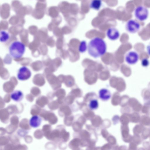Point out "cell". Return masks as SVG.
Segmentation results:
<instances>
[{
    "mask_svg": "<svg viewBox=\"0 0 150 150\" xmlns=\"http://www.w3.org/2000/svg\"><path fill=\"white\" fill-rule=\"evenodd\" d=\"M107 48V45L104 40L100 38L96 37L89 41L87 50L90 56L94 58H97L105 53Z\"/></svg>",
    "mask_w": 150,
    "mask_h": 150,
    "instance_id": "1",
    "label": "cell"
},
{
    "mask_svg": "<svg viewBox=\"0 0 150 150\" xmlns=\"http://www.w3.org/2000/svg\"><path fill=\"white\" fill-rule=\"evenodd\" d=\"M25 46L22 42L18 41L13 42L8 48V52L10 56L14 59L21 57L25 51Z\"/></svg>",
    "mask_w": 150,
    "mask_h": 150,
    "instance_id": "2",
    "label": "cell"
},
{
    "mask_svg": "<svg viewBox=\"0 0 150 150\" xmlns=\"http://www.w3.org/2000/svg\"><path fill=\"white\" fill-rule=\"evenodd\" d=\"M149 15L148 9L145 7L140 5L135 9L134 15L136 18L140 21H143L148 18Z\"/></svg>",
    "mask_w": 150,
    "mask_h": 150,
    "instance_id": "3",
    "label": "cell"
},
{
    "mask_svg": "<svg viewBox=\"0 0 150 150\" xmlns=\"http://www.w3.org/2000/svg\"><path fill=\"white\" fill-rule=\"evenodd\" d=\"M141 25L137 21L134 19H130L127 22L125 28L126 30L131 33H135L140 30Z\"/></svg>",
    "mask_w": 150,
    "mask_h": 150,
    "instance_id": "4",
    "label": "cell"
},
{
    "mask_svg": "<svg viewBox=\"0 0 150 150\" xmlns=\"http://www.w3.org/2000/svg\"><path fill=\"white\" fill-rule=\"evenodd\" d=\"M31 76V72L27 67L23 66L18 69L17 77L21 81H25L29 79Z\"/></svg>",
    "mask_w": 150,
    "mask_h": 150,
    "instance_id": "5",
    "label": "cell"
},
{
    "mask_svg": "<svg viewBox=\"0 0 150 150\" xmlns=\"http://www.w3.org/2000/svg\"><path fill=\"white\" fill-rule=\"evenodd\" d=\"M139 56L138 53L134 51H130L127 53L125 57L126 62L129 65H133L138 62Z\"/></svg>",
    "mask_w": 150,
    "mask_h": 150,
    "instance_id": "6",
    "label": "cell"
},
{
    "mask_svg": "<svg viewBox=\"0 0 150 150\" xmlns=\"http://www.w3.org/2000/svg\"><path fill=\"white\" fill-rule=\"evenodd\" d=\"M119 31L116 28L110 27L107 30L106 35L108 38L112 41H115L118 39L120 36Z\"/></svg>",
    "mask_w": 150,
    "mask_h": 150,
    "instance_id": "7",
    "label": "cell"
},
{
    "mask_svg": "<svg viewBox=\"0 0 150 150\" xmlns=\"http://www.w3.org/2000/svg\"><path fill=\"white\" fill-rule=\"evenodd\" d=\"M42 122L41 118L39 116L35 115L32 116L29 121V124L30 127L36 128L39 127Z\"/></svg>",
    "mask_w": 150,
    "mask_h": 150,
    "instance_id": "8",
    "label": "cell"
},
{
    "mask_svg": "<svg viewBox=\"0 0 150 150\" xmlns=\"http://www.w3.org/2000/svg\"><path fill=\"white\" fill-rule=\"evenodd\" d=\"M10 97L13 100L19 102L23 100V94L21 91L16 90L11 93Z\"/></svg>",
    "mask_w": 150,
    "mask_h": 150,
    "instance_id": "9",
    "label": "cell"
},
{
    "mask_svg": "<svg viewBox=\"0 0 150 150\" xmlns=\"http://www.w3.org/2000/svg\"><path fill=\"white\" fill-rule=\"evenodd\" d=\"M99 98L102 100H107L109 99L111 97L110 91L106 88H102L99 91Z\"/></svg>",
    "mask_w": 150,
    "mask_h": 150,
    "instance_id": "10",
    "label": "cell"
},
{
    "mask_svg": "<svg viewBox=\"0 0 150 150\" xmlns=\"http://www.w3.org/2000/svg\"><path fill=\"white\" fill-rule=\"evenodd\" d=\"M102 5V0H91L89 4V7L95 10H99Z\"/></svg>",
    "mask_w": 150,
    "mask_h": 150,
    "instance_id": "11",
    "label": "cell"
},
{
    "mask_svg": "<svg viewBox=\"0 0 150 150\" xmlns=\"http://www.w3.org/2000/svg\"><path fill=\"white\" fill-rule=\"evenodd\" d=\"M9 38V35L7 32L2 30L0 33V41L1 42H5Z\"/></svg>",
    "mask_w": 150,
    "mask_h": 150,
    "instance_id": "12",
    "label": "cell"
},
{
    "mask_svg": "<svg viewBox=\"0 0 150 150\" xmlns=\"http://www.w3.org/2000/svg\"><path fill=\"white\" fill-rule=\"evenodd\" d=\"M87 47L88 45H87L86 42L84 40L82 41L80 43L78 50L80 53H84L87 49Z\"/></svg>",
    "mask_w": 150,
    "mask_h": 150,
    "instance_id": "13",
    "label": "cell"
},
{
    "mask_svg": "<svg viewBox=\"0 0 150 150\" xmlns=\"http://www.w3.org/2000/svg\"><path fill=\"white\" fill-rule=\"evenodd\" d=\"M98 101L96 99L91 100L89 104V107L92 110H95L98 107Z\"/></svg>",
    "mask_w": 150,
    "mask_h": 150,
    "instance_id": "14",
    "label": "cell"
},
{
    "mask_svg": "<svg viewBox=\"0 0 150 150\" xmlns=\"http://www.w3.org/2000/svg\"><path fill=\"white\" fill-rule=\"evenodd\" d=\"M149 64V59L146 58L143 59L141 61L142 65L144 67H148Z\"/></svg>",
    "mask_w": 150,
    "mask_h": 150,
    "instance_id": "15",
    "label": "cell"
},
{
    "mask_svg": "<svg viewBox=\"0 0 150 150\" xmlns=\"http://www.w3.org/2000/svg\"><path fill=\"white\" fill-rule=\"evenodd\" d=\"M146 50L147 53L150 56V43L147 47Z\"/></svg>",
    "mask_w": 150,
    "mask_h": 150,
    "instance_id": "16",
    "label": "cell"
}]
</instances>
